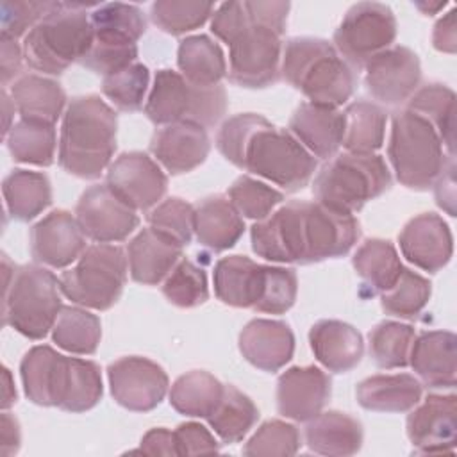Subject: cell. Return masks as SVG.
I'll return each instance as SVG.
<instances>
[{
  "label": "cell",
  "mask_w": 457,
  "mask_h": 457,
  "mask_svg": "<svg viewBox=\"0 0 457 457\" xmlns=\"http://www.w3.org/2000/svg\"><path fill=\"white\" fill-rule=\"evenodd\" d=\"M361 236L353 214L334 211L320 202L293 200L255 221L252 250L271 262L311 264L350 252Z\"/></svg>",
  "instance_id": "1"
},
{
  "label": "cell",
  "mask_w": 457,
  "mask_h": 457,
  "mask_svg": "<svg viewBox=\"0 0 457 457\" xmlns=\"http://www.w3.org/2000/svg\"><path fill=\"white\" fill-rule=\"evenodd\" d=\"M20 375L32 403L68 412L93 409L104 393L96 362L61 355L46 345H37L23 355Z\"/></svg>",
  "instance_id": "2"
},
{
  "label": "cell",
  "mask_w": 457,
  "mask_h": 457,
  "mask_svg": "<svg viewBox=\"0 0 457 457\" xmlns=\"http://www.w3.org/2000/svg\"><path fill=\"white\" fill-rule=\"evenodd\" d=\"M118 114L98 95L75 96L62 116L59 166L79 179H98L116 150Z\"/></svg>",
  "instance_id": "3"
},
{
  "label": "cell",
  "mask_w": 457,
  "mask_h": 457,
  "mask_svg": "<svg viewBox=\"0 0 457 457\" xmlns=\"http://www.w3.org/2000/svg\"><path fill=\"white\" fill-rule=\"evenodd\" d=\"M280 73L311 104L337 109L346 104L355 91L357 73L334 48L321 37H291L282 52Z\"/></svg>",
  "instance_id": "4"
},
{
  "label": "cell",
  "mask_w": 457,
  "mask_h": 457,
  "mask_svg": "<svg viewBox=\"0 0 457 457\" xmlns=\"http://www.w3.org/2000/svg\"><path fill=\"white\" fill-rule=\"evenodd\" d=\"M214 293L230 307L282 314L296 300L298 278L295 270L266 266L246 255H228L214 264Z\"/></svg>",
  "instance_id": "5"
},
{
  "label": "cell",
  "mask_w": 457,
  "mask_h": 457,
  "mask_svg": "<svg viewBox=\"0 0 457 457\" xmlns=\"http://www.w3.org/2000/svg\"><path fill=\"white\" fill-rule=\"evenodd\" d=\"M4 323L29 339H43L54 327L62 303L57 277L37 264L12 266L2 255Z\"/></svg>",
  "instance_id": "6"
},
{
  "label": "cell",
  "mask_w": 457,
  "mask_h": 457,
  "mask_svg": "<svg viewBox=\"0 0 457 457\" xmlns=\"http://www.w3.org/2000/svg\"><path fill=\"white\" fill-rule=\"evenodd\" d=\"M89 5L98 4L59 2L25 36V62L32 70L46 75H61L73 62H80L93 45Z\"/></svg>",
  "instance_id": "7"
},
{
  "label": "cell",
  "mask_w": 457,
  "mask_h": 457,
  "mask_svg": "<svg viewBox=\"0 0 457 457\" xmlns=\"http://www.w3.org/2000/svg\"><path fill=\"white\" fill-rule=\"evenodd\" d=\"M391 187V171L378 154L345 152L328 159L312 184L316 202L346 214Z\"/></svg>",
  "instance_id": "8"
},
{
  "label": "cell",
  "mask_w": 457,
  "mask_h": 457,
  "mask_svg": "<svg viewBox=\"0 0 457 457\" xmlns=\"http://www.w3.org/2000/svg\"><path fill=\"white\" fill-rule=\"evenodd\" d=\"M387 155L396 180L416 191L432 187L448 161L453 159H446L443 141L432 123L409 109L393 118Z\"/></svg>",
  "instance_id": "9"
},
{
  "label": "cell",
  "mask_w": 457,
  "mask_h": 457,
  "mask_svg": "<svg viewBox=\"0 0 457 457\" xmlns=\"http://www.w3.org/2000/svg\"><path fill=\"white\" fill-rule=\"evenodd\" d=\"M227 111V93L221 84L195 86L179 71L159 70L145 104V114L155 125L191 121L204 129L214 127Z\"/></svg>",
  "instance_id": "10"
},
{
  "label": "cell",
  "mask_w": 457,
  "mask_h": 457,
  "mask_svg": "<svg viewBox=\"0 0 457 457\" xmlns=\"http://www.w3.org/2000/svg\"><path fill=\"white\" fill-rule=\"evenodd\" d=\"M93 45L80 64L107 77L136 62L137 41L146 30L143 11L132 4H98L89 12Z\"/></svg>",
  "instance_id": "11"
},
{
  "label": "cell",
  "mask_w": 457,
  "mask_h": 457,
  "mask_svg": "<svg viewBox=\"0 0 457 457\" xmlns=\"http://www.w3.org/2000/svg\"><path fill=\"white\" fill-rule=\"evenodd\" d=\"M316 168V157L291 132L277 129L271 121L253 132L245 148L241 166V170L259 175L286 191L305 187Z\"/></svg>",
  "instance_id": "12"
},
{
  "label": "cell",
  "mask_w": 457,
  "mask_h": 457,
  "mask_svg": "<svg viewBox=\"0 0 457 457\" xmlns=\"http://www.w3.org/2000/svg\"><path fill=\"white\" fill-rule=\"evenodd\" d=\"M127 255L111 243H96L84 250L77 264L62 271L61 293L73 303L107 311L121 296L127 280Z\"/></svg>",
  "instance_id": "13"
},
{
  "label": "cell",
  "mask_w": 457,
  "mask_h": 457,
  "mask_svg": "<svg viewBox=\"0 0 457 457\" xmlns=\"http://www.w3.org/2000/svg\"><path fill=\"white\" fill-rule=\"evenodd\" d=\"M396 37V18L386 4L361 2L352 5L334 32V48L353 68L364 66L375 54L391 46Z\"/></svg>",
  "instance_id": "14"
},
{
  "label": "cell",
  "mask_w": 457,
  "mask_h": 457,
  "mask_svg": "<svg viewBox=\"0 0 457 457\" xmlns=\"http://www.w3.org/2000/svg\"><path fill=\"white\" fill-rule=\"evenodd\" d=\"M280 34L262 25H250L228 46V80L248 89H262L278 80Z\"/></svg>",
  "instance_id": "15"
},
{
  "label": "cell",
  "mask_w": 457,
  "mask_h": 457,
  "mask_svg": "<svg viewBox=\"0 0 457 457\" xmlns=\"http://www.w3.org/2000/svg\"><path fill=\"white\" fill-rule=\"evenodd\" d=\"M75 218L86 237L96 243L123 241L139 225L136 211L107 184H95L80 195Z\"/></svg>",
  "instance_id": "16"
},
{
  "label": "cell",
  "mask_w": 457,
  "mask_h": 457,
  "mask_svg": "<svg viewBox=\"0 0 457 457\" xmlns=\"http://www.w3.org/2000/svg\"><path fill=\"white\" fill-rule=\"evenodd\" d=\"M107 378L116 403L136 412L155 409L168 391L166 371L146 357L130 355L111 362Z\"/></svg>",
  "instance_id": "17"
},
{
  "label": "cell",
  "mask_w": 457,
  "mask_h": 457,
  "mask_svg": "<svg viewBox=\"0 0 457 457\" xmlns=\"http://www.w3.org/2000/svg\"><path fill=\"white\" fill-rule=\"evenodd\" d=\"M364 68L366 89L384 105H402L420 87V59L405 46L396 45L375 54Z\"/></svg>",
  "instance_id": "18"
},
{
  "label": "cell",
  "mask_w": 457,
  "mask_h": 457,
  "mask_svg": "<svg viewBox=\"0 0 457 457\" xmlns=\"http://www.w3.org/2000/svg\"><path fill=\"white\" fill-rule=\"evenodd\" d=\"M105 184L134 211H150L162 200L168 179L150 155L125 152L107 168Z\"/></svg>",
  "instance_id": "19"
},
{
  "label": "cell",
  "mask_w": 457,
  "mask_h": 457,
  "mask_svg": "<svg viewBox=\"0 0 457 457\" xmlns=\"http://www.w3.org/2000/svg\"><path fill=\"white\" fill-rule=\"evenodd\" d=\"M421 402V400H420ZM407 416V437L418 453H450L457 441V396L428 395Z\"/></svg>",
  "instance_id": "20"
},
{
  "label": "cell",
  "mask_w": 457,
  "mask_h": 457,
  "mask_svg": "<svg viewBox=\"0 0 457 457\" xmlns=\"http://www.w3.org/2000/svg\"><path fill=\"white\" fill-rule=\"evenodd\" d=\"M86 248V234L68 211H52L30 228V255L37 264L66 268Z\"/></svg>",
  "instance_id": "21"
},
{
  "label": "cell",
  "mask_w": 457,
  "mask_h": 457,
  "mask_svg": "<svg viewBox=\"0 0 457 457\" xmlns=\"http://www.w3.org/2000/svg\"><path fill=\"white\" fill-rule=\"evenodd\" d=\"M402 255L416 268L436 273L453 253V237L448 223L436 212H421L409 220L398 236Z\"/></svg>",
  "instance_id": "22"
},
{
  "label": "cell",
  "mask_w": 457,
  "mask_h": 457,
  "mask_svg": "<svg viewBox=\"0 0 457 457\" xmlns=\"http://www.w3.org/2000/svg\"><path fill=\"white\" fill-rule=\"evenodd\" d=\"M330 377L316 366H293L277 380V409L284 418L309 421L330 398Z\"/></svg>",
  "instance_id": "23"
},
{
  "label": "cell",
  "mask_w": 457,
  "mask_h": 457,
  "mask_svg": "<svg viewBox=\"0 0 457 457\" xmlns=\"http://www.w3.org/2000/svg\"><path fill=\"white\" fill-rule=\"evenodd\" d=\"M211 150L207 129L191 121L162 125L154 132L150 152L171 175H182L200 166Z\"/></svg>",
  "instance_id": "24"
},
{
  "label": "cell",
  "mask_w": 457,
  "mask_h": 457,
  "mask_svg": "<svg viewBox=\"0 0 457 457\" xmlns=\"http://www.w3.org/2000/svg\"><path fill=\"white\" fill-rule=\"evenodd\" d=\"M239 352L252 366L278 371L295 353L293 330L280 320H252L239 334Z\"/></svg>",
  "instance_id": "25"
},
{
  "label": "cell",
  "mask_w": 457,
  "mask_h": 457,
  "mask_svg": "<svg viewBox=\"0 0 457 457\" xmlns=\"http://www.w3.org/2000/svg\"><path fill=\"white\" fill-rule=\"evenodd\" d=\"M289 132L318 159H332L343 143L345 114L339 109L303 102L289 120Z\"/></svg>",
  "instance_id": "26"
},
{
  "label": "cell",
  "mask_w": 457,
  "mask_h": 457,
  "mask_svg": "<svg viewBox=\"0 0 457 457\" xmlns=\"http://www.w3.org/2000/svg\"><path fill=\"white\" fill-rule=\"evenodd\" d=\"M455 334L450 330H428L414 337L409 364L420 380L432 389L455 386Z\"/></svg>",
  "instance_id": "27"
},
{
  "label": "cell",
  "mask_w": 457,
  "mask_h": 457,
  "mask_svg": "<svg viewBox=\"0 0 457 457\" xmlns=\"http://www.w3.org/2000/svg\"><path fill=\"white\" fill-rule=\"evenodd\" d=\"M184 246L152 227L141 228L127 246L129 271L134 282L155 286L162 282L182 257Z\"/></svg>",
  "instance_id": "28"
},
{
  "label": "cell",
  "mask_w": 457,
  "mask_h": 457,
  "mask_svg": "<svg viewBox=\"0 0 457 457\" xmlns=\"http://www.w3.org/2000/svg\"><path fill=\"white\" fill-rule=\"evenodd\" d=\"M314 357L332 373L353 370L364 355L361 332L339 320H320L309 330Z\"/></svg>",
  "instance_id": "29"
},
{
  "label": "cell",
  "mask_w": 457,
  "mask_h": 457,
  "mask_svg": "<svg viewBox=\"0 0 457 457\" xmlns=\"http://www.w3.org/2000/svg\"><path fill=\"white\" fill-rule=\"evenodd\" d=\"M245 232L243 216L223 195H211L195 205V236L212 252L232 248Z\"/></svg>",
  "instance_id": "30"
},
{
  "label": "cell",
  "mask_w": 457,
  "mask_h": 457,
  "mask_svg": "<svg viewBox=\"0 0 457 457\" xmlns=\"http://www.w3.org/2000/svg\"><path fill=\"white\" fill-rule=\"evenodd\" d=\"M362 439L361 421L346 412H320L305 425V445L320 455H353L361 450Z\"/></svg>",
  "instance_id": "31"
},
{
  "label": "cell",
  "mask_w": 457,
  "mask_h": 457,
  "mask_svg": "<svg viewBox=\"0 0 457 457\" xmlns=\"http://www.w3.org/2000/svg\"><path fill=\"white\" fill-rule=\"evenodd\" d=\"M421 382L409 373L373 375L357 384L361 407L375 412H405L421 400Z\"/></svg>",
  "instance_id": "32"
},
{
  "label": "cell",
  "mask_w": 457,
  "mask_h": 457,
  "mask_svg": "<svg viewBox=\"0 0 457 457\" xmlns=\"http://www.w3.org/2000/svg\"><path fill=\"white\" fill-rule=\"evenodd\" d=\"M11 98L23 120L46 123H55L66 104V93L61 84L36 73L18 77L11 86Z\"/></svg>",
  "instance_id": "33"
},
{
  "label": "cell",
  "mask_w": 457,
  "mask_h": 457,
  "mask_svg": "<svg viewBox=\"0 0 457 457\" xmlns=\"http://www.w3.org/2000/svg\"><path fill=\"white\" fill-rule=\"evenodd\" d=\"M5 209L18 221H30L52 204V186L45 173L12 170L2 182Z\"/></svg>",
  "instance_id": "34"
},
{
  "label": "cell",
  "mask_w": 457,
  "mask_h": 457,
  "mask_svg": "<svg viewBox=\"0 0 457 457\" xmlns=\"http://www.w3.org/2000/svg\"><path fill=\"white\" fill-rule=\"evenodd\" d=\"M179 73L195 86H216L227 75L225 55L209 36H187L177 50Z\"/></svg>",
  "instance_id": "35"
},
{
  "label": "cell",
  "mask_w": 457,
  "mask_h": 457,
  "mask_svg": "<svg viewBox=\"0 0 457 457\" xmlns=\"http://www.w3.org/2000/svg\"><path fill=\"white\" fill-rule=\"evenodd\" d=\"M352 264L371 295L387 291L403 268L393 243L380 237L366 239L352 257Z\"/></svg>",
  "instance_id": "36"
},
{
  "label": "cell",
  "mask_w": 457,
  "mask_h": 457,
  "mask_svg": "<svg viewBox=\"0 0 457 457\" xmlns=\"http://www.w3.org/2000/svg\"><path fill=\"white\" fill-rule=\"evenodd\" d=\"M345 134L341 146L353 154H375L384 143L387 116L368 100H355L345 109Z\"/></svg>",
  "instance_id": "37"
},
{
  "label": "cell",
  "mask_w": 457,
  "mask_h": 457,
  "mask_svg": "<svg viewBox=\"0 0 457 457\" xmlns=\"http://www.w3.org/2000/svg\"><path fill=\"white\" fill-rule=\"evenodd\" d=\"M225 384L204 370L180 375L170 389L171 407L191 418H207L218 405Z\"/></svg>",
  "instance_id": "38"
},
{
  "label": "cell",
  "mask_w": 457,
  "mask_h": 457,
  "mask_svg": "<svg viewBox=\"0 0 457 457\" xmlns=\"http://www.w3.org/2000/svg\"><path fill=\"white\" fill-rule=\"evenodd\" d=\"M409 111L418 112L437 130L448 155L453 157L455 143V93L439 82L420 86L407 100Z\"/></svg>",
  "instance_id": "39"
},
{
  "label": "cell",
  "mask_w": 457,
  "mask_h": 457,
  "mask_svg": "<svg viewBox=\"0 0 457 457\" xmlns=\"http://www.w3.org/2000/svg\"><path fill=\"white\" fill-rule=\"evenodd\" d=\"M9 154L16 162L50 166L55 157V127L54 123L20 120L12 123L5 136Z\"/></svg>",
  "instance_id": "40"
},
{
  "label": "cell",
  "mask_w": 457,
  "mask_h": 457,
  "mask_svg": "<svg viewBox=\"0 0 457 457\" xmlns=\"http://www.w3.org/2000/svg\"><path fill=\"white\" fill-rule=\"evenodd\" d=\"M257 418L259 411L252 398L228 384L223 387L218 405L205 420L223 443H237L250 432Z\"/></svg>",
  "instance_id": "41"
},
{
  "label": "cell",
  "mask_w": 457,
  "mask_h": 457,
  "mask_svg": "<svg viewBox=\"0 0 457 457\" xmlns=\"http://www.w3.org/2000/svg\"><path fill=\"white\" fill-rule=\"evenodd\" d=\"M102 337V325L96 314L71 305H62L54 327L52 339L70 353L91 355Z\"/></svg>",
  "instance_id": "42"
},
{
  "label": "cell",
  "mask_w": 457,
  "mask_h": 457,
  "mask_svg": "<svg viewBox=\"0 0 457 457\" xmlns=\"http://www.w3.org/2000/svg\"><path fill=\"white\" fill-rule=\"evenodd\" d=\"M414 337L416 332L407 323L380 321L370 332V355L378 368H405Z\"/></svg>",
  "instance_id": "43"
},
{
  "label": "cell",
  "mask_w": 457,
  "mask_h": 457,
  "mask_svg": "<svg viewBox=\"0 0 457 457\" xmlns=\"http://www.w3.org/2000/svg\"><path fill=\"white\" fill-rule=\"evenodd\" d=\"M430 298V282L420 273L402 268L396 282L384 293H380V307L386 314L396 318L418 316Z\"/></svg>",
  "instance_id": "44"
},
{
  "label": "cell",
  "mask_w": 457,
  "mask_h": 457,
  "mask_svg": "<svg viewBox=\"0 0 457 457\" xmlns=\"http://www.w3.org/2000/svg\"><path fill=\"white\" fill-rule=\"evenodd\" d=\"M211 2L193 0H157L150 7L152 21L166 34H186L202 27L212 16Z\"/></svg>",
  "instance_id": "45"
},
{
  "label": "cell",
  "mask_w": 457,
  "mask_h": 457,
  "mask_svg": "<svg viewBox=\"0 0 457 457\" xmlns=\"http://www.w3.org/2000/svg\"><path fill=\"white\" fill-rule=\"evenodd\" d=\"M162 295L177 307L191 309L209 298L207 275L204 268L189 259H180L162 282Z\"/></svg>",
  "instance_id": "46"
},
{
  "label": "cell",
  "mask_w": 457,
  "mask_h": 457,
  "mask_svg": "<svg viewBox=\"0 0 457 457\" xmlns=\"http://www.w3.org/2000/svg\"><path fill=\"white\" fill-rule=\"evenodd\" d=\"M148 82H150L148 68L141 62H134L112 75L104 77L102 91L116 109L125 112H134L143 107Z\"/></svg>",
  "instance_id": "47"
},
{
  "label": "cell",
  "mask_w": 457,
  "mask_h": 457,
  "mask_svg": "<svg viewBox=\"0 0 457 457\" xmlns=\"http://www.w3.org/2000/svg\"><path fill=\"white\" fill-rule=\"evenodd\" d=\"M146 220L154 230L180 246L191 243L195 234V207L186 200L177 196L166 198L146 214Z\"/></svg>",
  "instance_id": "48"
},
{
  "label": "cell",
  "mask_w": 457,
  "mask_h": 457,
  "mask_svg": "<svg viewBox=\"0 0 457 457\" xmlns=\"http://www.w3.org/2000/svg\"><path fill=\"white\" fill-rule=\"evenodd\" d=\"M300 432L282 420L264 421L246 441L243 453L250 457H289L300 450Z\"/></svg>",
  "instance_id": "49"
},
{
  "label": "cell",
  "mask_w": 457,
  "mask_h": 457,
  "mask_svg": "<svg viewBox=\"0 0 457 457\" xmlns=\"http://www.w3.org/2000/svg\"><path fill=\"white\" fill-rule=\"evenodd\" d=\"M228 200L241 216L261 221L273 212L284 200V195L275 187L245 175L228 187Z\"/></svg>",
  "instance_id": "50"
},
{
  "label": "cell",
  "mask_w": 457,
  "mask_h": 457,
  "mask_svg": "<svg viewBox=\"0 0 457 457\" xmlns=\"http://www.w3.org/2000/svg\"><path fill=\"white\" fill-rule=\"evenodd\" d=\"M268 120L255 112H243L230 116L223 121L216 134V148L220 154L230 161L234 166H243V154L245 148L253 136V132L262 127Z\"/></svg>",
  "instance_id": "51"
},
{
  "label": "cell",
  "mask_w": 457,
  "mask_h": 457,
  "mask_svg": "<svg viewBox=\"0 0 457 457\" xmlns=\"http://www.w3.org/2000/svg\"><path fill=\"white\" fill-rule=\"evenodd\" d=\"M59 2L36 0H4L0 5L2 36L18 39L27 36L46 14H50Z\"/></svg>",
  "instance_id": "52"
},
{
  "label": "cell",
  "mask_w": 457,
  "mask_h": 457,
  "mask_svg": "<svg viewBox=\"0 0 457 457\" xmlns=\"http://www.w3.org/2000/svg\"><path fill=\"white\" fill-rule=\"evenodd\" d=\"M250 25H253V20L248 11L246 0L225 2L211 16V30L227 45H230Z\"/></svg>",
  "instance_id": "53"
},
{
  "label": "cell",
  "mask_w": 457,
  "mask_h": 457,
  "mask_svg": "<svg viewBox=\"0 0 457 457\" xmlns=\"http://www.w3.org/2000/svg\"><path fill=\"white\" fill-rule=\"evenodd\" d=\"M177 452L179 455H196V453H214L220 450L216 437L209 428L196 421L180 423L175 430Z\"/></svg>",
  "instance_id": "54"
},
{
  "label": "cell",
  "mask_w": 457,
  "mask_h": 457,
  "mask_svg": "<svg viewBox=\"0 0 457 457\" xmlns=\"http://www.w3.org/2000/svg\"><path fill=\"white\" fill-rule=\"evenodd\" d=\"M0 43H2L0 45L2 46L0 75H2V86H7L11 80H14L20 75L25 55H23V46H20L16 39L0 36Z\"/></svg>",
  "instance_id": "55"
},
{
  "label": "cell",
  "mask_w": 457,
  "mask_h": 457,
  "mask_svg": "<svg viewBox=\"0 0 457 457\" xmlns=\"http://www.w3.org/2000/svg\"><path fill=\"white\" fill-rule=\"evenodd\" d=\"M137 452L146 453V455H179L175 432L162 428V427L148 430L143 436L141 446Z\"/></svg>",
  "instance_id": "56"
},
{
  "label": "cell",
  "mask_w": 457,
  "mask_h": 457,
  "mask_svg": "<svg viewBox=\"0 0 457 457\" xmlns=\"http://www.w3.org/2000/svg\"><path fill=\"white\" fill-rule=\"evenodd\" d=\"M436 202L450 216H455V164L453 159L448 161L437 180L434 182Z\"/></svg>",
  "instance_id": "57"
},
{
  "label": "cell",
  "mask_w": 457,
  "mask_h": 457,
  "mask_svg": "<svg viewBox=\"0 0 457 457\" xmlns=\"http://www.w3.org/2000/svg\"><path fill=\"white\" fill-rule=\"evenodd\" d=\"M455 14L457 11L452 9L448 14L437 20L432 32V45L436 50L445 54H453L457 45V29H455Z\"/></svg>",
  "instance_id": "58"
},
{
  "label": "cell",
  "mask_w": 457,
  "mask_h": 457,
  "mask_svg": "<svg viewBox=\"0 0 457 457\" xmlns=\"http://www.w3.org/2000/svg\"><path fill=\"white\" fill-rule=\"evenodd\" d=\"M21 443V432H20V423L18 420L9 414L2 412L0 414V446H2V455L11 457L20 450Z\"/></svg>",
  "instance_id": "59"
},
{
  "label": "cell",
  "mask_w": 457,
  "mask_h": 457,
  "mask_svg": "<svg viewBox=\"0 0 457 457\" xmlns=\"http://www.w3.org/2000/svg\"><path fill=\"white\" fill-rule=\"evenodd\" d=\"M2 380H4V391H2V409H9L11 405L16 403V389H14V382L11 377V371L4 366L2 368Z\"/></svg>",
  "instance_id": "60"
},
{
  "label": "cell",
  "mask_w": 457,
  "mask_h": 457,
  "mask_svg": "<svg viewBox=\"0 0 457 457\" xmlns=\"http://www.w3.org/2000/svg\"><path fill=\"white\" fill-rule=\"evenodd\" d=\"M2 109H4V137L9 134V130H11V118H12V114H14V111H16V107H14V102H12V98H11V95L4 89L2 91Z\"/></svg>",
  "instance_id": "61"
},
{
  "label": "cell",
  "mask_w": 457,
  "mask_h": 457,
  "mask_svg": "<svg viewBox=\"0 0 457 457\" xmlns=\"http://www.w3.org/2000/svg\"><path fill=\"white\" fill-rule=\"evenodd\" d=\"M446 5V2H439V4H434V5H427V4H418V9H421L425 14H432V12H436L437 9H441V7H445Z\"/></svg>",
  "instance_id": "62"
}]
</instances>
